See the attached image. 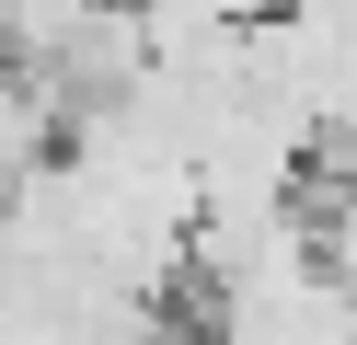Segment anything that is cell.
Returning <instances> with one entry per match:
<instances>
[{
  "mask_svg": "<svg viewBox=\"0 0 357 345\" xmlns=\"http://www.w3.org/2000/svg\"><path fill=\"white\" fill-rule=\"evenodd\" d=\"M288 219H300V253H311V276H323V288L357 311V173H311Z\"/></svg>",
  "mask_w": 357,
  "mask_h": 345,
  "instance_id": "obj_1",
  "label": "cell"
}]
</instances>
